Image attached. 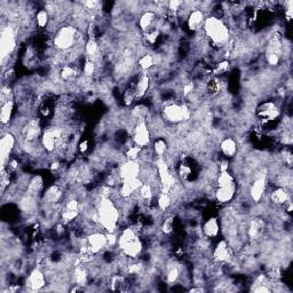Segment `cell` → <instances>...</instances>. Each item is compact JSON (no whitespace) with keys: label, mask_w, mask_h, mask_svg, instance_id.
<instances>
[{"label":"cell","mask_w":293,"mask_h":293,"mask_svg":"<svg viewBox=\"0 0 293 293\" xmlns=\"http://www.w3.org/2000/svg\"><path fill=\"white\" fill-rule=\"evenodd\" d=\"M202 30L204 32L207 41L211 42V45L215 47L225 48L231 38L228 23L222 17H216L213 15L206 16Z\"/></svg>","instance_id":"1"},{"label":"cell","mask_w":293,"mask_h":293,"mask_svg":"<svg viewBox=\"0 0 293 293\" xmlns=\"http://www.w3.org/2000/svg\"><path fill=\"white\" fill-rule=\"evenodd\" d=\"M99 225L106 233H115L118 231L119 222L121 219V211L117 206L115 201L111 198H105L99 202L96 206Z\"/></svg>","instance_id":"2"},{"label":"cell","mask_w":293,"mask_h":293,"mask_svg":"<svg viewBox=\"0 0 293 293\" xmlns=\"http://www.w3.org/2000/svg\"><path fill=\"white\" fill-rule=\"evenodd\" d=\"M83 44H86L84 40V36L78 28L72 25L61 26L53 37V46L55 51L67 53L75 50L76 47H80Z\"/></svg>","instance_id":"3"},{"label":"cell","mask_w":293,"mask_h":293,"mask_svg":"<svg viewBox=\"0 0 293 293\" xmlns=\"http://www.w3.org/2000/svg\"><path fill=\"white\" fill-rule=\"evenodd\" d=\"M123 257L129 258L130 260H136L143 251V243L141 240L139 233L133 227H127L123 229L118 235V244Z\"/></svg>","instance_id":"4"},{"label":"cell","mask_w":293,"mask_h":293,"mask_svg":"<svg viewBox=\"0 0 293 293\" xmlns=\"http://www.w3.org/2000/svg\"><path fill=\"white\" fill-rule=\"evenodd\" d=\"M16 28L13 23H6L3 26L2 37H0V56H2L3 69L9 64V59L15 53L17 47Z\"/></svg>","instance_id":"5"},{"label":"cell","mask_w":293,"mask_h":293,"mask_svg":"<svg viewBox=\"0 0 293 293\" xmlns=\"http://www.w3.org/2000/svg\"><path fill=\"white\" fill-rule=\"evenodd\" d=\"M192 111L186 103L168 102L162 109V118L165 123L171 125H180L191 118Z\"/></svg>","instance_id":"6"},{"label":"cell","mask_w":293,"mask_h":293,"mask_svg":"<svg viewBox=\"0 0 293 293\" xmlns=\"http://www.w3.org/2000/svg\"><path fill=\"white\" fill-rule=\"evenodd\" d=\"M267 187H268V171L267 169L258 171L256 176H254L251 184H250L249 188L250 198L256 203L261 202L262 198L264 197V193L267 191Z\"/></svg>","instance_id":"7"},{"label":"cell","mask_w":293,"mask_h":293,"mask_svg":"<svg viewBox=\"0 0 293 293\" xmlns=\"http://www.w3.org/2000/svg\"><path fill=\"white\" fill-rule=\"evenodd\" d=\"M132 142L141 149L149 148L151 144V132L145 120L138 121L132 131Z\"/></svg>","instance_id":"8"},{"label":"cell","mask_w":293,"mask_h":293,"mask_svg":"<svg viewBox=\"0 0 293 293\" xmlns=\"http://www.w3.org/2000/svg\"><path fill=\"white\" fill-rule=\"evenodd\" d=\"M281 115L280 108L274 102H263L257 109V116L262 125H269L278 119Z\"/></svg>","instance_id":"9"},{"label":"cell","mask_w":293,"mask_h":293,"mask_svg":"<svg viewBox=\"0 0 293 293\" xmlns=\"http://www.w3.org/2000/svg\"><path fill=\"white\" fill-rule=\"evenodd\" d=\"M42 129L40 126L39 119L32 118V119L28 120L25 126L22 127V131L20 133L21 141H27V142H38L40 141L42 135Z\"/></svg>","instance_id":"10"},{"label":"cell","mask_w":293,"mask_h":293,"mask_svg":"<svg viewBox=\"0 0 293 293\" xmlns=\"http://www.w3.org/2000/svg\"><path fill=\"white\" fill-rule=\"evenodd\" d=\"M47 285V275L44 269L39 267L32 268L27 277L26 286L28 291H41Z\"/></svg>","instance_id":"11"},{"label":"cell","mask_w":293,"mask_h":293,"mask_svg":"<svg viewBox=\"0 0 293 293\" xmlns=\"http://www.w3.org/2000/svg\"><path fill=\"white\" fill-rule=\"evenodd\" d=\"M86 244L88 251L93 254H97L108 247L107 233L101 230H94L86 236Z\"/></svg>","instance_id":"12"},{"label":"cell","mask_w":293,"mask_h":293,"mask_svg":"<svg viewBox=\"0 0 293 293\" xmlns=\"http://www.w3.org/2000/svg\"><path fill=\"white\" fill-rule=\"evenodd\" d=\"M141 171H142V165L139 160H123L118 167V174H119L121 181L127 180V179L140 178Z\"/></svg>","instance_id":"13"},{"label":"cell","mask_w":293,"mask_h":293,"mask_svg":"<svg viewBox=\"0 0 293 293\" xmlns=\"http://www.w3.org/2000/svg\"><path fill=\"white\" fill-rule=\"evenodd\" d=\"M16 136L12 132H6L3 134V138L0 140V157H2V168L6 166L8 160L11 159L12 153L15 149Z\"/></svg>","instance_id":"14"},{"label":"cell","mask_w":293,"mask_h":293,"mask_svg":"<svg viewBox=\"0 0 293 293\" xmlns=\"http://www.w3.org/2000/svg\"><path fill=\"white\" fill-rule=\"evenodd\" d=\"M213 260L219 263H230L234 259V249L227 240H221L216 247L214 248L213 252Z\"/></svg>","instance_id":"15"},{"label":"cell","mask_w":293,"mask_h":293,"mask_svg":"<svg viewBox=\"0 0 293 293\" xmlns=\"http://www.w3.org/2000/svg\"><path fill=\"white\" fill-rule=\"evenodd\" d=\"M142 179H127V180H123L120 186L118 187V195L121 198H131L135 197L140 187L142 186Z\"/></svg>","instance_id":"16"},{"label":"cell","mask_w":293,"mask_h":293,"mask_svg":"<svg viewBox=\"0 0 293 293\" xmlns=\"http://www.w3.org/2000/svg\"><path fill=\"white\" fill-rule=\"evenodd\" d=\"M266 231V221L261 218H253L249 221L247 227V236L251 242H257Z\"/></svg>","instance_id":"17"},{"label":"cell","mask_w":293,"mask_h":293,"mask_svg":"<svg viewBox=\"0 0 293 293\" xmlns=\"http://www.w3.org/2000/svg\"><path fill=\"white\" fill-rule=\"evenodd\" d=\"M158 26V15L157 13L153 9H146L139 18V28L140 31L144 34V32L149 31L154 28H157Z\"/></svg>","instance_id":"18"},{"label":"cell","mask_w":293,"mask_h":293,"mask_svg":"<svg viewBox=\"0 0 293 293\" xmlns=\"http://www.w3.org/2000/svg\"><path fill=\"white\" fill-rule=\"evenodd\" d=\"M206 20V14L201 9H193L187 16V27L192 32H198L203 29L204 22Z\"/></svg>","instance_id":"19"},{"label":"cell","mask_w":293,"mask_h":293,"mask_svg":"<svg viewBox=\"0 0 293 293\" xmlns=\"http://www.w3.org/2000/svg\"><path fill=\"white\" fill-rule=\"evenodd\" d=\"M63 189L59 184H53L42 195L41 202L47 206H54L56 203L62 202L63 198Z\"/></svg>","instance_id":"20"},{"label":"cell","mask_w":293,"mask_h":293,"mask_svg":"<svg viewBox=\"0 0 293 293\" xmlns=\"http://www.w3.org/2000/svg\"><path fill=\"white\" fill-rule=\"evenodd\" d=\"M85 56L87 60H91L93 62H95L96 65L101 61V46L99 45L96 39H87L86 44H85Z\"/></svg>","instance_id":"21"},{"label":"cell","mask_w":293,"mask_h":293,"mask_svg":"<svg viewBox=\"0 0 293 293\" xmlns=\"http://www.w3.org/2000/svg\"><path fill=\"white\" fill-rule=\"evenodd\" d=\"M150 89V76L148 72H141L135 82L136 100L143 99Z\"/></svg>","instance_id":"22"},{"label":"cell","mask_w":293,"mask_h":293,"mask_svg":"<svg viewBox=\"0 0 293 293\" xmlns=\"http://www.w3.org/2000/svg\"><path fill=\"white\" fill-rule=\"evenodd\" d=\"M221 231V227L219 224L218 218H212L207 219L202 227V233L204 235L205 238H216L219 236Z\"/></svg>","instance_id":"23"},{"label":"cell","mask_w":293,"mask_h":293,"mask_svg":"<svg viewBox=\"0 0 293 293\" xmlns=\"http://www.w3.org/2000/svg\"><path fill=\"white\" fill-rule=\"evenodd\" d=\"M289 200H291V196L289 189L286 188L277 187L269 193V201H271L272 204H274L275 206L283 207V205H284Z\"/></svg>","instance_id":"24"},{"label":"cell","mask_w":293,"mask_h":293,"mask_svg":"<svg viewBox=\"0 0 293 293\" xmlns=\"http://www.w3.org/2000/svg\"><path fill=\"white\" fill-rule=\"evenodd\" d=\"M219 149L221 151V154L225 156V157L228 158H234L238 153V145L236 140L233 138H224L219 143Z\"/></svg>","instance_id":"25"},{"label":"cell","mask_w":293,"mask_h":293,"mask_svg":"<svg viewBox=\"0 0 293 293\" xmlns=\"http://www.w3.org/2000/svg\"><path fill=\"white\" fill-rule=\"evenodd\" d=\"M236 195V183L231 184L228 187H216L214 196L215 200L218 201L220 204H226L233 201V198Z\"/></svg>","instance_id":"26"},{"label":"cell","mask_w":293,"mask_h":293,"mask_svg":"<svg viewBox=\"0 0 293 293\" xmlns=\"http://www.w3.org/2000/svg\"><path fill=\"white\" fill-rule=\"evenodd\" d=\"M165 275H166V283L169 285L176 284L182 278V268L179 266V264L172 263L167 266L166 272H165Z\"/></svg>","instance_id":"27"},{"label":"cell","mask_w":293,"mask_h":293,"mask_svg":"<svg viewBox=\"0 0 293 293\" xmlns=\"http://www.w3.org/2000/svg\"><path fill=\"white\" fill-rule=\"evenodd\" d=\"M14 105H15V100L2 103V110H0V120H2L3 126L11 124L12 117H13V111H14Z\"/></svg>","instance_id":"28"},{"label":"cell","mask_w":293,"mask_h":293,"mask_svg":"<svg viewBox=\"0 0 293 293\" xmlns=\"http://www.w3.org/2000/svg\"><path fill=\"white\" fill-rule=\"evenodd\" d=\"M156 65V56L149 53H144L138 60V67L141 72H148Z\"/></svg>","instance_id":"29"},{"label":"cell","mask_w":293,"mask_h":293,"mask_svg":"<svg viewBox=\"0 0 293 293\" xmlns=\"http://www.w3.org/2000/svg\"><path fill=\"white\" fill-rule=\"evenodd\" d=\"M169 145L165 138H158L153 143V151L156 158H164L168 154Z\"/></svg>","instance_id":"30"},{"label":"cell","mask_w":293,"mask_h":293,"mask_svg":"<svg viewBox=\"0 0 293 293\" xmlns=\"http://www.w3.org/2000/svg\"><path fill=\"white\" fill-rule=\"evenodd\" d=\"M51 14L47 12V9H39V11L37 12L35 16V22L36 26L39 28V29H47L51 25Z\"/></svg>","instance_id":"31"},{"label":"cell","mask_w":293,"mask_h":293,"mask_svg":"<svg viewBox=\"0 0 293 293\" xmlns=\"http://www.w3.org/2000/svg\"><path fill=\"white\" fill-rule=\"evenodd\" d=\"M42 187H44V179L40 176H35L27 182V192L38 195Z\"/></svg>","instance_id":"32"},{"label":"cell","mask_w":293,"mask_h":293,"mask_svg":"<svg viewBox=\"0 0 293 293\" xmlns=\"http://www.w3.org/2000/svg\"><path fill=\"white\" fill-rule=\"evenodd\" d=\"M173 198L171 193L160 191L157 196V209L159 212H166L172 206Z\"/></svg>","instance_id":"33"},{"label":"cell","mask_w":293,"mask_h":293,"mask_svg":"<svg viewBox=\"0 0 293 293\" xmlns=\"http://www.w3.org/2000/svg\"><path fill=\"white\" fill-rule=\"evenodd\" d=\"M216 187H228L231 184H235V178L229 171L226 172H219L218 177L215 179Z\"/></svg>","instance_id":"34"},{"label":"cell","mask_w":293,"mask_h":293,"mask_svg":"<svg viewBox=\"0 0 293 293\" xmlns=\"http://www.w3.org/2000/svg\"><path fill=\"white\" fill-rule=\"evenodd\" d=\"M136 101V94H135V83L129 85L123 93V103L126 107H130Z\"/></svg>","instance_id":"35"},{"label":"cell","mask_w":293,"mask_h":293,"mask_svg":"<svg viewBox=\"0 0 293 293\" xmlns=\"http://www.w3.org/2000/svg\"><path fill=\"white\" fill-rule=\"evenodd\" d=\"M142 35H143V40L145 44L148 46H154L157 44L160 36H162V31H160L158 28H154V29L144 32V34Z\"/></svg>","instance_id":"36"},{"label":"cell","mask_w":293,"mask_h":293,"mask_svg":"<svg viewBox=\"0 0 293 293\" xmlns=\"http://www.w3.org/2000/svg\"><path fill=\"white\" fill-rule=\"evenodd\" d=\"M96 71H97L96 63L93 62V61H91V60L85 59V63H84V67H83V71H82V75L84 76V77L93 79L94 75L96 74Z\"/></svg>","instance_id":"37"},{"label":"cell","mask_w":293,"mask_h":293,"mask_svg":"<svg viewBox=\"0 0 293 293\" xmlns=\"http://www.w3.org/2000/svg\"><path fill=\"white\" fill-rule=\"evenodd\" d=\"M141 151H142V149H141L140 146L135 145L134 143H132V145L127 146L126 150H125V153H124L125 159H127V160H139Z\"/></svg>","instance_id":"38"},{"label":"cell","mask_w":293,"mask_h":293,"mask_svg":"<svg viewBox=\"0 0 293 293\" xmlns=\"http://www.w3.org/2000/svg\"><path fill=\"white\" fill-rule=\"evenodd\" d=\"M160 230L165 235H171L174 230V218L172 215L165 216L162 224H160Z\"/></svg>","instance_id":"39"},{"label":"cell","mask_w":293,"mask_h":293,"mask_svg":"<svg viewBox=\"0 0 293 293\" xmlns=\"http://www.w3.org/2000/svg\"><path fill=\"white\" fill-rule=\"evenodd\" d=\"M230 70V62L228 60H222L220 62L215 65V68L213 70V75L215 77H221L226 74H228Z\"/></svg>","instance_id":"40"},{"label":"cell","mask_w":293,"mask_h":293,"mask_svg":"<svg viewBox=\"0 0 293 293\" xmlns=\"http://www.w3.org/2000/svg\"><path fill=\"white\" fill-rule=\"evenodd\" d=\"M89 148V143H88V140H83V141H80V142L78 143V146H77V149L80 154H85L86 151L88 150Z\"/></svg>","instance_id":"41"},{"label":"cell","mask_w":293,"mask_h":293,"mask_svg":"<svg viewBox=\"0 0 293 293\" xmlns=\"http://www.w3.org/2000/svg\"><path fill=\"white\" fill-rule=\"evenodd\" d=\"M229 167H230V163H229V160L226 158V159L221 160L218 166V169H219V172H226V171H229Z\"/></svg>","instance_id":"42"},{"label":"cell","mask_w":293,"mask_h":293,"mask_svg":"<svg viewBox=\"0 0 293 293\" xmlns=\"http://www.w3.org/2000/svg\"><path fill=\"white\" fill-rule=\"evenodd\" d=\"M205 291H206L205 287H202V286H200V287H191V289L189 290V292H205Z\"/></svg>","instance_id":"43"}]
</instances>
